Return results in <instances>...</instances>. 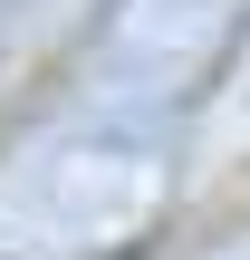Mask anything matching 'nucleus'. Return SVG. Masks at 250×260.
Returning <instances> with one entry per match:
<instances>
[{"label": "nucleus", "mask_w": 250, "mask_h": 260, "mask_svg": "<svg viewBox=\"0 0 250 260\" xmlns=\"http://www.w3.org/2000/svg\"><path fill=\"white\" fill-rule=\"evenodd\" d=\"M164 203H173L164 135L135 106H106V116H77V125L39 135L0 174V251L96 260V251H125L135 232H154Z\"/></svg>", "instance_id": "1"}, {"label": "nucleus", "mask_w": 250, "mask_h": 260, "mask_svg": "<svg viewBox=\"0 0 250 260\" xmlns=\"http://www.w3.org/2000/svg\"><path fill=\"white\" fill-rule=\"evenodd\" d=\"M241 10L250 0H116V19H106V39H96V68H106V87H125V106L145 116L154 96L193 87V77L231 48Z\"/></svg>", "instance_id": "2"}, {"label": "nucleus", "mask_w": 250, "mask_h": 260, "mask_svg": "<svg viewBox=\"0 0 250 260\" xmlns=\"http://www.w3.org/2000/svg\"><path fill=\"white\" fill-rule=\"evenodd\" d=\"M222 145H250V68L231 77V106H222V125H212Z\"/></svg>", "instance_id": "3"}, {"label": "nucleus", "mask_w": 250, "mask_h": 260, "mask_svg": "<svg viewBox=\"0 0 250 260\" xmlns=\"http://www.w3.org/2000/svg\"><path fill=\"white\" fill-rule=\"evenodd\" d=\"M231 260H250V251H231Z\"/></svg>", "instance_id": "4"}]
</instances>
